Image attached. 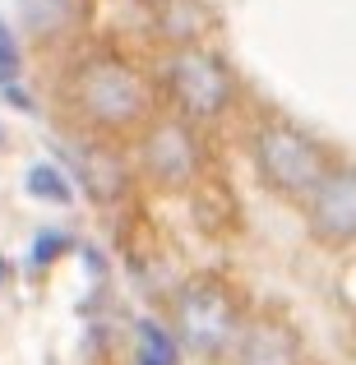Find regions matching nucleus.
<instances>
[{"label": "nucleus", "instance_id": "nucleus-7", "mask_svg": "<svg viewBox=\"0 0 356 365\" xmlns=\"http://www.w3.org/2000/svg\"><path fill=\"white\" fill-rule=\"evenodd\" d=\"M232 351H236V365H301V342L278 319L245 324Z\"/></svg>", "mask_w": 356, "mask_h": 365}, {"label": "nucleus", "instance_id": "nucleus-9", "mask_svg": "<svg viewBox=\"0 0 356 365\" xmlns=\"http://www.w3.org/2000/svg\"><path fill=\"white\" fill-rule=\"evenodd\" d=\"M28 195H33V199H46V204H70L74 190H70V180H65L51 162H37V167L28 171Z\"/></svg>", "mask_w": 356, "mask_h": 365}, {"label": "nucleus", "instance_id": "nucleus-8", "mask_svg": "<svg viewBox=\"0 0 356 365\" xmlns=\"http://www.w3.org/2000/svg\"><path fill=\"white\" fill-rule=\"evenodd\" d=\"M176 356H180V342L162 324L139 319V329H134V361L139 365H176Z\"/></svg>", "mask_w": 356, "mask_h": 365}, {"label": "nucleus", "instance_id": "nucleus-1", "mask_svg": "<svg viewBox=\"0 0 356 365\" xmlns=\"http://www.w3.org/2000/svg\"><path fill=\"white\" fill-rule=\"evenodd\" d=\"M171 338L190 351V356L218 361L227 356V347H236L240 338V314L236 301L223 282L213 277H195L176 292V305H171Z\"/></svg>", "mask_w": 356, "mask_h": 365}, {"label": "nucleus", "instance_id": "nucleus-10", "mask_svg": "<svg viewBox=\"0 0 356 365\" xmlns=\"http://www.w3.org/2000/svg\"><path fill=\"white\" fill-rule=\"evenodd\" d=\"M19 70H24V56H19L14 33H9V28H5V19H0V88L19 79Z\"/></svg>", "mask_w": 356, "mask_h": 365}, {"label": "nucleus", "instance_id": "nucleus-6", "mask_svg": "<svg viewBox=\"0 0 356 365\" xmlns=\"http://www.w3.org/2000/svg\"><path fill=\"white\" fill-rule=\"evenodd\" d=\"M143 167L158 185H190L199 171V148H195V134L185 130L180 120H162L148 130L143 139Z\"/></svg>", "mask_w": 356, "mask_h": 365}, {"label": "nucleus", "instance_id": "nucleus-3", "mask_svg": "<svg viewBox=\"0 0 356 365\" xmlns=\"http://www.w3.org/2000/svg\"><path fill=\"white\" fill-rule=\"evenodd\" d=\"M255 167L264 176V185L278 190V195H310L329 176L324 148L296 125H264L255 134Z\"/></svg>", "mask_w": 356, "mask_h": 365}, {"label": "nucleus", "instance_id": "nucleus-4", "mask_svg": "<svg viewBox=\"0 0 356 365\" xmlns=\"http://www.w3.org/2000/svg\"><path fill=\"white\" fill-rule=\"evenodd\" d=\"M167 83H171V98L185 116L195 120H213L227 111L232 102V74L218 56L199 51V46H185L167 61Z\"/></svg>", "mask_w": 356, "mask_h": 365}, {"label": "nucleus", "instance_id": "nucleus-2", "mask_svg": "<svg viewBox=\"0 0 356 365\" xmlns=\"http://www.w3.org/2000/svg\"><path fill=\"white\" fill-rule=\"evenodd\" d=\"M74 102L102 130H130V125H139L148 116V88H143V79L125 61H111V56L88 61L79 70Z\"/></svg>", "mask_w": 356, "mask_h": 365}, {"label": "nucleus", "instance_id": "nucleus-11", "mask_svg": "<svg viewBox=\"0 0 356 365\" xmlns=\"http://www.w3.org/2000/svg\"><path fill=\"white\" fill-rule=\"evenodd\" d=\"M51 250H70V236H56V232H46L42 241L33 245V259H37V264H46V259H56Z\"/></svg>", "mask_w": 356, "mask_h": 365}, {"label": "nucleus", "instance_id": "nucleus-5", "mask_svg": "<svg viewBox=\"0 0 356 365\" xmlns=\"http://www.w3.org/2000/svg\"><path fill=\"white\" fill-rule=\"evenodd\" d=\"M310 232L329 245L356 241V167H338L310 190Z\"/></svg>", "mask_w": 356, "mask_h": 365}]
</instances>
